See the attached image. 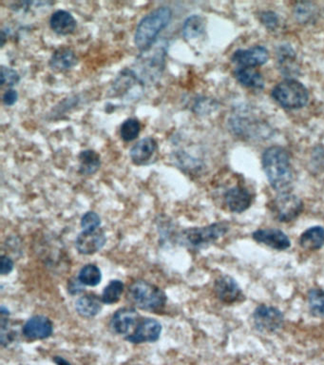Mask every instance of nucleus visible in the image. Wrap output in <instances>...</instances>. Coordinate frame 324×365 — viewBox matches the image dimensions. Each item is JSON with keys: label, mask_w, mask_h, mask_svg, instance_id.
I'll return each instance as SVG.
<instances>
[{"label": "nucleus", "mask_w": 324, "mask_h": 365, "mask_svg": "<svg viewBox=\"0 0 324 365\" xmlns=\"http://www.w3.org/2000/svg\"><path fill=\"white\" fill-rule=\"evenodd\" d=\"M167 51V45H161L153 53L150 50L140 53L131 69L143 86L153 85L160 79L166 67Z\"/></svg>", "instance_id": "20e7f679"}, {"label": "nucleus", "mask_w": 324, "mask_h": 365, "mask_svg": "<svg viewBox=\"0 0 324 365\" xmlns=\"http://www.w3.org/2000/svg\"><path fill=\"white\" fill-rule=\"evenodd\" d=\"M0 273L1 275H8L13 271V260L6 255L1 256V264H0Z\"/></svg>", "instance_id": "c9c22d12"}, {"label": "nucleus", "mask_w": 324, "mask_h": 365, "mask_svg": "<svg viewBox=\"0 0 324 365\" xmlns=\"http://www.w3.org/2000/svg\"><path fill=\"white\" fill-rule=\"evenodd\" d=\"M228 231V223L218 222L201 228L186 229L181 232L180 240L186 247L201 250L217 242L220 238L225 236Z\"/></svg>", "instance_id": "39448f33"}, {"label": "nucleus", "mask_w": 324, "mask_h": 365, "mask_svg": "<svg viewBox=\"0 0 324 365\" xmlns=\"http://www.w3.org/2000/svg\"><path fill=\"white\" fill-rule=\"evenodd\" d=\"M206 31V23L202 16L194 15L186 18L183 25V36L186 39H198Z\"/></svg>", "instance_id": "b1692460"}, {"label": "nucleus", "mask_w": 324, "mask_h": 365, "mask_svg": "<svg viewBox=\"0 0 324 365\" xmlns=\"http://www.w3.org/2000/svg\"><path fill=\"white\" fill-rule=\"evenodd\" d=\"M67 292H69V294L72 295V296H75V295H79L82 293L84 289H85V286L81 283L79 278L72 277L71 279L67 281Z\"/></svg>", "instance_id": "473e14b6"}, {"label": "nucleus", "mask_w": 324, "mask_h": 365, "mask_svg": "<svg viewBox=\"0 0 324 365\" xmlns=\"http://www.w3.org/2000/svg\"><path fill=\"white\" fill-rule=\"evenodd\" d=\"M309 307L313 317L324 318V290L312 288L309 292Z\"/></svg>", "instance_id": "bb28decb"}, {"label": "nucleus", "mask_w": 324, "mask_h": 365, "mask_svg": "<svg viewBox=\"0 0 324 365\" xmlns=\"http://www.w3.org/2000/svg\"><path fill=\"white\" fill-rule=\"evenodd\" d=\"M53 361L56 365H72L67 359L60 356L53 357Z\"/></svg>", "instance_id": "e433bc0d"}, {"label": "nucleus", "mask_w": 324, "mask_h": 365, "mask_svg": "<svg viewBox=\"0 0 324 365\" xmlns=\"http://www.w3.org/2000/svg\"><path fill=\"white\" fill-rule=\"evenodd\" d=\"M254 326L264 334H272L279 331L285 323L282 311L268 305H259L252 315Z\"/></svg>", "instance_id": "6e6552de"}, {"label": "nucleus", "mask_w": 324, "mask_h": 365, "mask_svg": "<svg viewBox=\"0 0 324 365\" xmlns=\"http://www.w3.org/2000/svg\"><path fill=\"white\" fill-rule=\"evenodd\" d=\"M139 314L132 307H123L116 311L110 320V328L118 335H129L139 323Z\"/></svg>", "instance_id": "2eb2a0df"}, {"label": "nucleus", "mask_w": 324, "mask_h": 365, "mask_svg": "<svg viewBox=\"0 0 324 365\" xmlns=\"http://www.w3.org/2000/svg\"><path fill=\"white\" fill-rule=\"evenodd\" d=\"M18 99V94L15 90H13V89H9L5 91L4 96H2V101H4V104L5 106H13V104H15L16 101Z\"/></svg>", "instance_id": "f704fd0d"}, {"label": "nucleus", "mask_w": 324, "mask_h": 365, "mask_svg": "<svg viewBox=\"0 0 324 365\" xmlns=\"http://www.w3.org/2000/svg\"><path fill=\"white\" fill-rule=\"evenodd\" d=\"M102 299L93 293L86 294L80 297L75 302V309L80 317L91 319L98 315L102 310Z\"/></svg>", "instance_id": "aec40b11"}, {"label": "nucleus", "mask_w": 324, "mask_h": 365, "mask_svg": "<svg viewBox=\"0 0 324 365\" xmlns=\"http://www.w3.org/2000/svg\"><path fill=\"white\" fill-rule=\"evenodd\" d=\"M253 196L245 186L238 185L228 189L225 193L226 207L231 212L242 213L252 204Z\"/></svg>", "instance_id": "dca6fc26"}, {"label": "nucleus", "mask_w": 324, "mask_h": 365, "mask_svg": "<svg viewBox=\"0 0 324 365\" xmlns=\"http://www.w3.org/2000/svg\"><path fill=\"white\" fill-rule=\"evenodd\" d=\"M158 144L155 138L145 137L137 142L129 151V158L136 166L148 164L157 151Z\"/></svg>", "instance_id": "f3484780"}, {"label": "nucleus", "mask_w": 324, "mask_h": 365, "mask_svg": "<svg viewBox=\"0 0 324 365\" xmlns=\"http://www.w3.org/2000/svg\"><path fill=\"white\" fill-rule=\"evenodd\" d=\"M141 124L135 118H129L124 121L120 127V136L125 142H131L139 136Z\"/></svg>", "instance_id": "cd10ccee"}, {"label": "nucleus", "mask_w": 324, "mask_h": 365, "mask_svg": "<svg viewBox=\"0 0 324 365\" xmlns=\"http://www.w3.org/2000/svg\"><path fill=\"white\" fill-rule=\"evenodd\" d=\"M238 82L247 88L261 90L264 87L263 75L254 68H239L234 72Z\"/></svg>", "instance_id": "4be33fe9"}, {"label": "nucleus", "mask_w": 324, "mask_h": 365, "mask_svg": "<svg viewBox=\"0 0 324 365\" xmlns=\"http://www.w3.org/2000/svg\"><path fill=\"white\" fill-rule=\"evenodd\" d=\"M261 21L267 29L274 30L279 24V18L276 13L267 11V12L261 13Z\"/></svg>", "instance_id": "2f4dec72"}, {"label": "nucleus", "mask_w": 324, "mask_h": 365, "mask_svg": "<svg viewBox=\"0 0 324 365\" xmlns=\"http://www.w3.org/2000/svg\"><path fill=\"white\" fill-rule=\"evenodd\" d=\"M124 289H125V285H124L122 281H110L109 285L104 288L103 293H102V302H103V304L109 305L116 304L122 297Z\"/></svg>", "instance_id": "393cba45"}, {"label": "nucleus", "mask_w": 324, "mask_h": 365, "mask_svg": "<svg viewBox=\"0 0 324 365\" xmlns=\"http://www.w3.org/2000/svg\"><path fill=\"white\" fill-rule=\"evenodd\" d=\"M20 81V75L11 68L2 67L1 69V85L13 87Z\"/></svg>", "instance_id": "7c9ffc66"}, {"label": "nucleus", "mask_w": 324, "mask_h": 365, "mask_svg": "<svg viewBox=\"0 0 324 365\" xmlns=\"http://www.w3.org/2000/svg\"><path fill=\"white\" fill-rule=\"evenodd\" d=\"M172 10L167 6L151 11L140 20L134 34V44L140 53L150 51L155 45L159 34L169 25Z\"/></svg>", "instance_id": "f03ea898"}, {"label": "nucleus", "mask_w": 324, "mask_h": 365, "mask_svg": "<svg viewBox=\"0 0 324 365\" xmlns=\"http://www.w3.org/2000/svg\"><path fill=\"white\" fill-rule=\"evenodd\" d=\"M278 61H279L280 70L285 71V74L291 71L290 67L294 66L296 61V53L293 49L289 45H283L279 48L277 53Z\"/></svg>", "instance_id": "c85d7f7f"}, {"label": "nucleus", "mask_w": 324, "mask_h": 365, "mask_svg": "<svg viewBox=\"0 0 324 365\" xmlns=\"http://www.w3.org/2000/svg\"><path fill=\"white\" fill-rule=\"evenodd\" d=\"M299 243L305 250H320L324 247V228L317 226L306 229L299 237Z\"/></svg>", "instance_id": "412c9836"}, {"label": "nucleus", "mask_w": 324, "mask_h": 365, "mask_svg": "<svg viewBox=\"0 0 324 365\" xmlns=\"http://www.w3.org/2000/svg\"><path fill=\"white\" fill-rule=\"evenodd\" d=\"M127 298L139 309L157 313L166 307V293L157 286L144 280H137L129 286Z\"/></svg>", "instance_id": "7ed1b4c3"}, {"label": "nucleus", "mask_w": 324, "mask_h": 365, "mask_svg": "<svg viewBox=\"0 0 324 365\" xmlns=\"http://www.w3.org/2000/svg\"><path fill=\"white\" fill-rule=\"evenodd\" d=\"M78 160H79V173L83 177L96 174L101 166L99 154L93 150L81 151Z\"/></svg>", "instance_id": "5701e85b"}, {"label": "nucleus", "mask_w": 324, "mask_h": 365, "mask_svg": "<svg viewBox=\"0 0 324 365\" xmlns=\"http://www.w3.org/2000/svg\"><path fill=\"white\" fill-rule=\"evenodd\" d=\"M252 238L256 242L263 243L275 250H286L291 245L287 235L277 229H258L253 232Z\"/></svg>", "instance_id": "4468645a"}, {"label": "nucleus", "mask_w": 324, "mask_h": 365, "mask_svg": "<svg viewBox=\"0 0 324 365\" xmlns=\"http://www.w3.org/2000/svg\"><path fill=\"white\" fill-rule=\"evenodd\" d=\"M271 96L280 106L287 110L302 109L309 100L306 87L295 79H286L278 84Z\"/></svg>", "instance_id": "423d86ee"}, {"label": "nucleus", "mask_w": 324, "mask_h": 365, "mask_svg": "<svg viewBox=\"0 0 324 365\" xmlns=\"http://www.w3.org/2000/svg\"><path fill=\"white\" fill-rule=\"evenodd\" d=\"M268 58V51L266 48L263 46H255L248 50L235 51L231 61L241 68H254L266 64Z\"/></svg>", "instance_id": "ddd939ff"}, {"label": "nucleus", "mask_w": 324, "mask_h": 365, "mask_svg": "<svg viewBox=\"0 0 324 365\" xmlns=\"http://www.w3.org/2000/svg\"><path fill=\"white\" fill-rule=\"evenodd\" d=\"M214 291L217 298L225 305H233L245 300L241 288L228 275L221 276L215 281Z\"/></svg>", "instance_id": "9d476101"}, {"label": "nucleus", "mask_w": 324, "mask_h": 365, "mask_svg": "<svg viewBox=\"0 0 324 365\" xmlns=\"http://www.w3.org/2000/svg\"><path fill=\"white\" fill-rule=\"evenodd\" d=\"M78 63L77 55L71 48L61 47L51 56L48 65L56 72H66Z\"/></svg>", "instance_id": "6ab92c4d"}, {"label": "nucleus", "mask_w": 324, "mask_h": 365, "mask_svg": "<svg viewBox=\"0 0 324 365\" xmlns=\"http://www.w3.org/2000/svg\"><path fill=\"white\" fill-rule=\"evenodd\" d=\"M261 164L272 188L280 193H287L293 182V169L287 151L278 146L266 148Z\"/></svg>", "instance_id": "f257e3e1"}, {"label": "nucleus", "mask_w": 324, "mask_h": 365, "mask_svg": "<svg viewBox=\"0 0 324 365\" xmlns=\"http://www.w3.org/2000/svg\"><path fill=\"white\" fill-rule=\"evenodd\" d=\"M271 210L280 223H290L304 212V202L295 194L282 193L271 202Z\"/></svg>", "instance_id": "0eeeda50"}, {"label": "nucleus", "mask_w": 324, "mask_h": 365, "mask_svg": "<svg viewBox=\"0 0 324 365\" xmlns=\"http://www.w3.org/2000/svg\"><path fill=\"white\" fill-rule=\"evenodd\" d=\"M78 278L84 286H98L102 281V273L99 267L93 264H89L81 269Z\"/></svg>", "instance_id": "a878e982"}, {"label": "nucleus", "mask_w": 324, "mask_h": 365, "mask_svg": "<svg viewBox=\"0 0 324 365\" xmlns=\"http://www.w3.org/2000/svg\"><path fill=\"white\" fill-rule=\"evenodd\" d=\"M107 242L103 229L93 231H83L78 234L75 240V248L82 255H93L101 250Z\"/></svg>", "instance_id": "9b49d317"}, {"label": "nucleus", "mask_w": 324, "mask_h": 365, "mask_svg": "<svg viewBox=\"0 0 324 365\" xmlns=\"http://www.w3.org/2000/svg\"><path fill=\"white\" fill-rule=\"evenodd\" d=\"M77 23L71 13L58 10L51 15L50 27L59 36H69L77 29Z\"/></svg>", "instance_id": "a211bd4d"}, {"label": "nucleus", "mask_w": 324, "mask_h": 365, "mask_svg": "<svg viewBox=\"0 0 324 365\" xmlns=\"http://www.w3.org/2000/svg\"><path fill=\"white\" fill-rule=\"evenodd\" d=\"M312 11L310 9L309 4H299V7H297L296 16L299 18V21L307 20L311 16Z\"/></svg>", "instance_id": "72a5a7b5"}, {"label": "nucleus", "mask_w": 324, "mask_h": 365, "mask_svg": "<svg viewBox=\"0 0 324 365\" xmlns=\"http://www.w3.org/2000/svg\"><path fill=\"white\" fill-rule=\"evenodd\" d=\"M162 330L163 327L160 321L153 318H145L139 321L135 326L134 331L127 336L126 340L135 345L155 342L160 339Z\"/></svg>", "instance_id": "1a4fd4ad"}, {"label": "nucleus", "mask_w": 324, "mask_h": 365, "mask_svg": "<svg viewBox=\"0 0 324 365\" xmlns=\"http://www.w3.org/2000/svg\"><path fill=\"white\" fill-rule=\"evenodd\" d=\"M81 228L83 231H93L101 226V218L94 212H88L81 218Z\"/></svg>", "instance_id": "c756f323"}, {"label": "nucleus", "mask_w": 324, "mask_h": 365, "mask_svg": "<svg viewBox=\"0 0 324 365\" xmlns=\"http://www.w3.org/2000/svg\"><path fill=\"white\" fill-rule=\"evenodd\" d=\"M53 333L52 321L46 316H32L23 326L22 334L26 339L39 340L48 339Z\"/></svg>", "instance_id": "f8f14e48"}]
</instances>
